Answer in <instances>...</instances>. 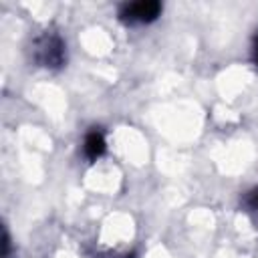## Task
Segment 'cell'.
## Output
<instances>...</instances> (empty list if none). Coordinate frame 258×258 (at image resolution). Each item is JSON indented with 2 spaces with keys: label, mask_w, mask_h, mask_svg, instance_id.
<instances>
[{
  "label": "cell",
  "mask_w": 258,
  "mask_h": 258,
  "mask_svg": "<svg viewBox=\"0 0 258 258\" xmlns=\"http://www.w3.org/2000/svg\"><path fill=\"white\" fill-rule=\"evenodd\" d=\"M254 62L258 64V34H256V38H254Z\"/></svg>",
  "instance_id": "obj_5"
},
{
  "label": "cell",
  "mask_w": 258,
  "mask_h": 258,
  "mask_svg": "<svg viewBox=\"0 0 258 258\" xmlns=\"http://www.w3.org/2000/svg\"><path fill=\"white\" fill-rule=\"evenodd\" d=\"M161 4L157 0H139V2H129L119 8V18L129 24H145L151 22L159 16Z\"/></svg>",
  "instance_id": "obj_1"
},
{
  "label": "cell",
  "mask_w": 258,
  "mask_h": 258,
  "mask_svg": "<svg viewBox=\"0 0 258 258\" xmlns=\"http://www.w3.org/2000/svg\"><path fill=\"white\" fill-rule=\"evenodd\" d=\"M83 151L87 155V159H97L105 153V137L99 129H93L85 135V141H83Z\"/></svg>",
  "instance_id": "obj_3"
},
{
  "label": "cell",
  "mask_w": 258,
  "mask_h": 258,
  "mask_svg": "<svg viewBox=\"0 0 258 258\" xmlns=\"http://www.w3.org/2000/svg\"><path fill=\"white\" fill-rule=\"evenodd\" d=\"M248 204H250L252 208H256V210H258V189L250 191V196H248Z\"/></svg>",
  "instance_id": "obj_4"
},
{
  "label": "cell",
  "mask_w": 258,
  "mask_h": 258,
  "mask_svg": "<svg viewBox=\"0 0 258 258\" xmlns=\"http://www.w3.org/2000/svg\"><path fill=\"white\" fill-rule=\"evenodd\" d=\"M62 56H64V46H62L60 38H56V36L44 38L42 48H40V62L46 64V67L60 64L62 62Z\"/></svg>",
  "instance_id": "obj_2"
}]
</instances>
